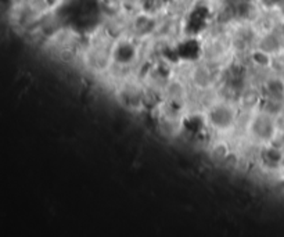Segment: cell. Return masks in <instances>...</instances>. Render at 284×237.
Here are the masks:
<instances>
[{"label":"cell","mask_w":284,"mask_h":237,"mask_svg":"<svg viewBox=\"0 0 284 237\" xmlns=\"http://www.w3.org/2000/svg\"><path fill=\"white\" fill-rule=\"evenodd\" d=\"M277 135V121L276 115L258 108L247 114V122L244 126V136L257 147H266L273 143Z\"/></svg>","instance_id":"obj_2"},{"label":"cell","mask_w":284,"mask_h":237,"mask_svg":"<svg viewBox=\"0 0 284 237\" xmlns=\"http://www.w3.org/2000/svg\"><path fill=\"white\" fill-rule=\"evenodd\" d=\"M281 2H283V0H263V3H265V5L270 6V7H272V6L280 5Z\"/></svg>","instance_id":"obj_3"},{"label":"cell","mask_w":284,"mask_h":237,"mask_svg":"<svg viewBox=\"0 0 284 237\" xmlns=\"http://www.w3.org/2000/svg\"><path fill=\"white\" fill-rule=\"evenodd\" d=\"M240 117L242 111L236 103L227 102L218 96L204 107L205 125L218 137L234 135L240 125Z\"/></svg>","instance_id":"obj_1"}]
</instances>
